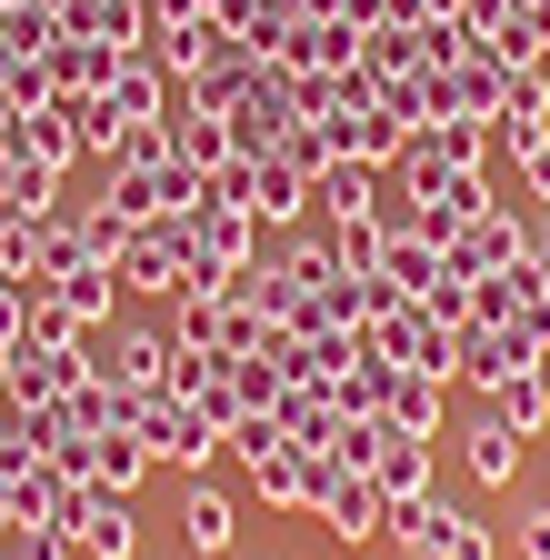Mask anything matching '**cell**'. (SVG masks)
I'll return each mask as SVG.
<instances>
[{
    "label": "cell",
    "mask_w": 550,
    "mask_h": 560,
    "mask_svg": "<svg viewBox=\"0 0 550 560\" xmlns=\"http://www.w3.org/2000/svg\"><path fill=\"white\" fill-rule=\"evenodd\" d=\"M71 550L81 560H141V511H130V490H101L91 480V511H81Z\"/></svg>",
    "instance_id": "6"
},
{
    "label": "cell",
    "mask_w": 550,
    "mask_h": 560,
    "mask_svg": "<svg viewBox=\"0 0 550 560\" xmlns=\"http://www.w3.org/2000/svg\"><path fill=\"white\" fill-rule=\"evenodd\" d=\"M171 361H180V340L151 330V320H110L101 350H91V381H120V390H171Z\"/></svg>",
    "instance_id": "2"
},
{
    "label": "cell",
    "mask_w": 550,
    "mask_h": 560,
    "mask_svg": "<svg viewBox=\"0 0 550 560\" xmlns=\"http://www.w3.org/2000/svg\"><path fill=\"white\" fill-rule=\"evenodd\" d=\"M540 301H550V270H540V260H511V270H480V280H470V320H491V330L530 320Z\"/></svg>",
    "instance_id": "5"
},
{
    "label": "cell",
    "mask_w": 550,
    "mask_h": 560,
    "mask_svg": "<svg viewBox=\"0 0 550 560\" xmlns=\"http://www.w3.org/2000/svg\"><path fill=\"white\" fill-rule=\"evenodd\" d=\"M511 161H520V190H530V200H540V210H550V130H540V140H530V151H511Z\"/></svg>",
    "instance_id": "37"
},
{
    "label": "cell",
    "mask_w": 550,
    "mask_h": 560,
    "mask_svg": "<svg viewBox=\"0 0 550 560\" xmlns=\"http://www.w3.org/2000/svg\"><path fill=\"white\" fill-rule=\"evenodd\" d=\"M381 521H390V501H381V480H371V470H351V480H340L330 501H320V530H330L340 550H361Z\"/></svg>",
    "instance_id": "15"
},
{
    "label": "cell",
    "mask_w": 550,
    "mask_h": 560,
    "mask_svg": "<svg viewBox=\"0 0 550 560\" xmlns=\"http://www.w3.org/2000/svg\"><path fill=\"white\" fill-rule=\"evenodd\" d=\"M11 521H21V501H11V480H0V530H11Z\"/></svg>",
    "instance_id": "42"
},
{
    "label": "cell",
    "mask_w": 550,
    "mask_h": 560,
    "mask_svg": "<svg viewBox=\"0 0 550 560\" xmlns=\"http://www.w3.org/2000/svg\"><path fill=\"white\" fill-rule=\"evenodd\" d=\"M511 11H520V0H460V31H470V40H491Z\"/></svg>",
    "instance_id": "39"
},
{
    "label": "cell",
    "mask_w": 550,
    "mask_h": 560,
    "mask_svg": "<svg viewBox=\"0 0 550 560\" xmlns=\"http://www.w3.org/2000/svg\"><path fill=\"white\" fill-rule=\"evenodd\" d=\"M491 410L511 420L520 441H550V371H540V361H530V371H511V381L491 390Z\"/></svg>",
    "instance_id": "21"
},
{
    "label": "cell",
    "mask_w": 550,
    "mask_h": 560,
    "mask_svg": "<svg viewBox=\"0 0 550 560\" xmlns=\"http://www.w3.org/2000/svg\"><path fill=\"white\" fill-rule=\"evenodd\" d=\"M421 60H431V50H421V31H410V21H381V31H361V70H371V81H410Z\"/></svg>",
    "instance_id": "24"
},
{
    "label": "cell",
    "mask_w": 550,
    "mask_h": 560,
    "mask_svg": "<svg viewBox=\"0 0 550 560\" xmlns=\"http://www.w3.org/2000/svg\"><path fill=\"white\" fill-rule=\"evenodd\" d=\"M60 311H71L81 330H110V301H120V280H110V260H71L60 270V291H50Z\"/></svg>",
    "instance_id": "19"
},
{
    "label": "cell",
    "mask_w": 550,
    "mask_h": 560,
    "mask_svg": "<svg viewBox=\"0 0 550 560\" xmlns=\"http://www.w3.org/2000/svg\"><path fill=\"white\" fill-rule=\"evenodd\" d=\"M501 140H511V151H530V140L550 130V70H511V81H501V120H491Z\"/></svg>",
    "instance_id": "17"
},
{
    "label": "cell",
    "mask_w": 550,
    "mask_h": 560,
    "mask_svg": "<svg viewBox=\"0 0 550 560\" xmlns=\"http://www.w3.org/2000/svg\"><path fill=\"white\" fill-rule=\"evenodd\" d=\"M161 460L130 441V431H101V490H130V501H141V480H151Z\"/></svg>",
    "instance_id": "26"
},
{
    "label": "cell",
    "mask_w": 550,
    "mask_h": 560,
    "mask_svg": "<svg viewBox=\"0 0 550 560\" xmlns=\"http://www.w3.org/2000/svg\"><path fill=\"white\" fill-rule=\"evenodd\" d=\"M381 420H390V431H410V441H441V420H450V381H431V371H390Z\"/></svg>",
    "instance_id": "14"
},
{
    "label": "cell",
    "mask_w": 550,
    "mask_h": 560,
    "mask_svg": "<svg viewBox=\"0 0 550 560\" xmlns=\"http://www.w3.org/2000/svg\"><path fill=\"white\" fill-rule=\"evenodd\" d=\"M231 390H241V410H270L291 381H281V361H270V350H250V361H231Z\"/></svg>",
    "instance_id": "29"
},
{
    "label": "cell",
    "mask_w": 550,
    "mask_h": 560,
    "mask_svg": "<svg viewBox=\"0 0 550 560\" xmlns=\"http://www.w3.org/2000/svg\"><path fill=\"white\" fill-rule=\"evenodd\" d=\"M71 221H81V250H91V260H120V250H130V231H141V221H130V210H110V200L71 210Z\"/></svg>",
    "instance_id": "28"
},
{
    "label": "cell",
    "mask_w": 550,
    "mask_h": 560,
    "mask_svg": "<svg viewBox=\"0 0 550 560\" xmlns=\"http://www.w3.org/2000/svg\"><path fill=\"white\" fill-rule=\"evenodd\" d=\"M0 560H71V540H60V530H31V521H11V530H0Z\"/></svg>",
    "instance_id": "34"
},
{
    "label": "cell",
    "mask_w": 550,
    "mask_h": 560,
    "mask_svg": "<svg viewBox=\"0 0 550 560\" xmlns=\"http://www.w3.org/2000/svg\"><path fill=\"white\" fill-rule=\"evenodd\" d=\"M250 490L270 511H311V490H301V441H281L270 460H250Z\"/></svg>",
    "instance_id": "25"
},
{
    "label": "cell",
    "mask_w": 550,
    "mask_h": 560,
    "mask_svg": "<svg viewBox=\"0 0 550 560\" xmlns=\"http://www.w3.org/2000/svg\"><path fill=\"white\" fill-rule=\"evenodd\" d=\"M21 330H31V301L11 291V280H0V361H11V350H21Z\"/></svg>",
    "instance_id": "38"
},
{
    "label": "cell",
    "mask_w": 550,
    "mask_h": 560,
    "mask_svg": "<svg viewBox=\"0 0 550 560\" xmlns=\"http://www.w3.org/2000/svg\"><path fill=\"white\" fill-rule=\"evenodd\" d=\"M311 200L330 210V231H340V221H381V210H390L381 171H361V161H320V171H311Z\"/></svg>",
    "instance_id": "10"
},
{
    "label": "cell",
    "mask_w": 550,
    "mask_h": 560,
    "mask_svg": "<svg viewBox=\"0 0 550 560\" xmlns=\"http://www.w3.org/2000/svg\"><path fill=\"white\" fill-rule=\"evenodd\" d=\"M161 330H171L180 350H231V301H221V291H180Z\"/></svg>",
    "instance_id": "20"
},
{
    "label": "cell",
    "mask_w": 550,
    "mask_h": 560,
    "mask_svg": "<svg viewBox=\"0 0 550 560\" xmlns=\"http://www.w3.org/2000/svg\"><path fill=\"white\" fill-rule=\"evenodd\" d=\"M130 441H141L161 470H180V480H200V470H211V451H221V431H211L200 400H180V390H151L141 420H130Z\"/></svg>",
    "instance_id": "1"
},
{
    "label": "cell",
    "mask_w": 550,
    "mask_h": 560,
    "mask_svg": "<svg viewBox=\"0 0 550 560\" xmlns=\"http://www.w3.org/2000/svg\"><path fill=\"white\" fill-rule=\"evenodd\" d=\"M161 161H180L171 120H130V130H120V151H110V171H161Z\"/></svg>",
    "instance_id": "27"
},
{
    "label": "cell",
    "mask_w": 550,
    "mask_h": 560,
    "mask_svg": "<svg viewBox=\"0 0 550 560\" xmlns=\"http://www.w3.org/2000/svg\"><path fill=\"white\" fill-rule=\"evenodd\" d=\"M0 140H11V151L21 161H40V171H71L81 161V120L71 110H60V101H40V110H21L11 130H0Z\"/></svg>",
    "instance_id": "11"
},
{
    "label": "cell",
    "mask_w": 550,
    "mask_h": 560,
    "mask_svg": "<svg viewBox=\"0 0 550 560\" xmlns=\"http://www.w3.org/2000/svg\"><path fill=\"white\" fill-rule=\"evenodd\" d=\"M520 451H530V441L511 431V420H501L491 400H480V420L460 431V470H470L480 490H511V480H520Z\"/></svg>",
    "instance_id": "8"
},
{
    "label": "cell",
    "mask_w": 550,
    "mask_h": 560,
    "mask_svg": "<svg viewBox=\"0 0 550 560\" xmlns=\"http://www.w3.org/2000/svg\"><path fill=\"white\" fill-rule=\"evenodd\" d=\"M101 110H110L120 130H130V120H171V70H161L151 50H141V60H120V70H110V91H101Z\"/></svg>",
    "instance_id": "13"
},
{
    "label": "cell",
    "mask_w": 550,
    "mask_h": 560,
    "mask_svg": "<svg viewBox=\"0 0 550 560\" xmlns=\"http://www.w3.org/2000/svg\"><path fill=\"white\" fill-rule=\"evenodd\" d=\"M91 381V340H71V350H11V390L21 400H71Z\"/></svg>",
    "instance_id": "12"
},
{
    "label": "cell",
    "mask_w": 550,
    "mask_h": 560,
    "mask_svg": "<svg viewBox=\"0 0 550 560\" xmlns=\"http://www.w3.org/2000/svg\"><path fill=\"white\" fill-rule=\"evenodd\" d=\"M171 140H180V161H190L200 180L241 161V151H231V120H211V110H180V101H171Z\"/></svg>",
    "instance_id": "22"
},
{
    "label": "cell",
    "mask_w": 550,
    "mask_h": 560,
    "mask_svg": "<svg viewBox=\"0 0 550 560\" xmlns=\"http://www.w3.org/2000/svg\"><path fill=\"white\" fill-rule=\"evenodd\" d=\"M530 260L550 270V210H540V221H530Z\"/></svg>",
    "instance_id": "41"
},
{
    "label": "cell",
    "mask_w": 550,
    "mask_h": 560,
    "mask_svg": "<svg viewBox=\"0 0 550 560\" xmlns=\"http://www.w3.org/2000/svg\"><path fill=\"white\" fill-rule=\"evenodd\" d=\"M381 501L400 511V501H431V441H410V431H390V451H381Z\"/></svg>",
    "instance_id": "23"
},
{
    "label": "cell",
    "mask_w": 550,
    "mask_h": 560,
    "mask_svg": "<svg viewBox=\"0 0 550 560\" xmlns=\"http://www.w3.org/2000/svg\"><path fill=\"white\" fill-rule=\"evenodd\" d=\"M450 560H501V530L460 511V530H450Z\"/></svg>",
    "instance_id": "36"
},
{
    "label": "cell",
    "mask_w": 550,
    "mask_h": 560,
    "mask_svg": "<svg viewBox=\"0 0 550 560\" xmlns=\"http://www.w3.org/2000/svg\"><path fill=\"white\" fill-rule=\"evenodd\" d=\"M281 161H291V171H301V180H311V171H320V161H340V140H330V120H301V130H291V140H281Z\"/></svg>",
    "instance_id": "31"
},
{
    "label": "cell",
    "mask_w": 550,
    "mask_h": 560,
    "mask_svg": "<svg viewBox=\"0 0 550 560\" xmlns=\"http://www.w3.org/2000/svg\"><path fill=\"white\" fill-rule=\"evenodd\" d=\"M381 451H390V420H340V460L351 470H381Z\"/></svg>",
    "instance_id": "32"
},
{
    "label": "cell",
    "mask_w": 550,
    "mask_h": 560,
    "mask_svg": "<svg viewBox=\"0 0 550 560\" xmlns=\"http://www.w3.org/2000/svg\"><path fill=\"white\" fill-rule=\"evenodd\" d=\"M40 60H50V101H71V110H81V101H101V91H110V70H120V50H110V40H50ZM130 60H141V50H130Z\"/></svg>",
    "instance_id": "7"
},
{
    "label": "cell",
    "mask_w": 550,
    "mask_h": 560,
    "mask_svg": "<svg viewBox=\"0 0 550 560\" xmlns=\"http://www.w3.org/2000/svg\"><path fill=\"white\" fill-rule=\"evenodd\" d=\"M50 40H60V21H50V11H31V0H21V11H0V50H31V60H40Z\"/></svg>",
    "instance_id": "30"
},
{
    "label": "cell",
    "mask_w": 550,
    "mask_h": 560,
    "mask_svg": "<svg viewBox=\"0 0 550 560\" xmlns=\"http://www.w3.org/2000/svg\"><path fill=\"white\" fill-rule=\"evenodd\" d=\"M180 540H190V560H231V540H241L231 490H211V480H180Z\"/></svg>",
    "instance_id": "9"
},
{
    "label": "cell",
    "mask_w": 550,
    "mask_h": 560,
    "mask_svg": "<svg viewBox=\"0 0 550 560\" xmlns=\"http://www.w3.org/2000/svg\"><path fill=\"white\" fill-rule=\"evenodd\" d=\"M330 250H340V270H381V221H340Z\"/></svg>",
    "instance_id": "33"
},
{
    "label": "cell",
    "mask_w": 550,
    "mask_h": 560,
    "mask_svg": "<svg viewBox=\"0 0 550 560\" xmlns=\"http://www.w3.org/2000/svg\"><path fill=\"white\" fill-rule=\"evenodd\" d=\"M21 171H31V161L11 151V140H0V210H11V190H21Z\"/></svg>",
    "instance_id": "40"
},
{
    "label": "cell",
    "mask_w": 550,
    "mask_h": 560,
    "mask_svg": "<svg viewBox=\"0 0 550 560\" xmlns=\"http://www.w3.org/2000/svg\"><path fill=\"white\" fill-rule=\"evenodd\" d=\"M301 210H311V180H301L281 151H270V161H250V221H260V231H291Z\"/></svg>",
    "instance_id": "16"
},
{
    "label": "cell",
    "mask_w": 550,
    "mask_h": 560,
    "mask_svg": "<svg viewBox=\"0 0 550 560\" xmlns=\"http://www.w3.org/2000/svg\"><path fill=\"white\" fill-rule=\"evenodd\" d=\"M361 340L381 350L390 371H431V381H450V350H460V330H441V320H431L421 301H390V311H381V320H371Z\"/></svg>",
    "instance_id": "3"
},
{
    "label": "cell",
    "mask_w": 550,
    "mask_h": 560,
    "mask_svg": "<svg viewBox=\"0 0 550 560\" xmlns=\"http://www.w3.org/2000/svg\"><path fill=\"white\" fill-rule=\"evenodd\" d=\"M400 560H450V550H400Z\"/></svg>",
    "instance_id": "43"
},
{
    "label": "cell",
    "mask_w": 550,
    "mask_h": 560,
    "mask_svg": "<svg viewBox=\"0 0 550 560\" xmlns=\"http://www.w3.org/2000/svg\"><path fill=\"white\" fill-rule=\"evenodd\" d=\"M511 550H520V560H550V501H530V511L511 521Z\"/></svg>",
    "instance_id": "35"
},
{
    "label": "cell",
    "mask_w": 550,
    "mask_h": 560,
    "mask_svg": "<svg viewBox=\"0 0 550 560\" xmlns=\"http://www.w3.org/2000/svg\"><path fill=\"white\" fill-rule=\"evenodd\" d=\"M330 140H340V161H361V171H390V161L410 151V130H400L390 110H351V120H330Z\"/></svg>",
    "instance_id": "18"
},
{
    "label": "cell",
    "mask_w": 550,
    "mask_h": 560,
    "mask_svg": "<svg viewBox=\"0 0 550 560\" xmlns=\"http://www.w3.org/2000/svg\"><path fill=\"white\" fill-rule=\"evenodd\" d=\"M511 260H530V221H520V210L511 200H491V210H480V221L441 250V270L450 280H480V270H511Z\"/></svg>",
    "instance_id": "4"
}]
</instances>
